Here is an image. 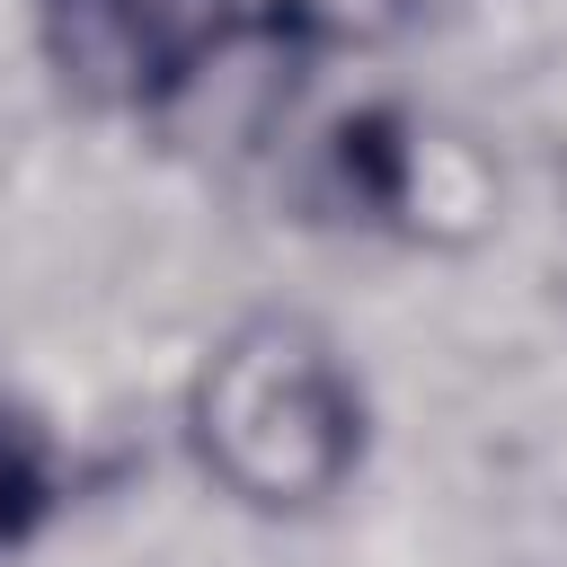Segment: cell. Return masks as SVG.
<instances>
[{
  "label": "cell",
  "instance_id": "3957f363",
  "mask_svg": "<svg viewBox=\"0 0 567 567\" xmlns=\"http://www.w3.org/2000/svg\"><path fill=\"white\" fill-rule=\"evenodd\" d=\"M62 505V461H53V434L27 399L0 390V549L35 540L44 514Z\"/></svg>",
  "mask_w": 567,
  "mask_h": 567
},
{
  "label": "cell",
  "instance_id": "7a4b0ae2",
  "mask_svg": "<svg viewBox=\"0 0 567 567\" xmlns=\"http://www.w3.org/2000/svg\"><path fill=\"white\" fill-rule=\"evenodd\" d=\"M35 35L71 97L151 115L248 35V9L239 0H35Z\"/></svg>",
  "mask_w": 567,
  "mask_h": 567
},
{
  "label": "cell",
  "instance_id": "6da1fadb",
  "mask_svg": "<svg viewBox=\"0 0 567 567\" xmlns=\"http://www.w3.org/2000/svg\"><path fill=\"white\" fill-rule=\"evenodd\" d=\"M186 425H195V461L257 514L328 505L363 461V390L301 319L230 328L195 372Z\"/></svg>",
  "mask_w": 567,
  "mask_h": 567
}]
</instances>
